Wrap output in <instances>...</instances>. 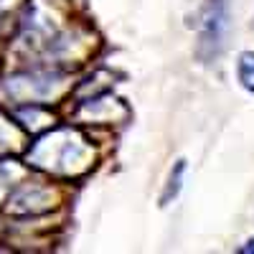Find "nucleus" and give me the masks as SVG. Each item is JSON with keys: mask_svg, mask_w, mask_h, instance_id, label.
I'll use <instances>...</instances> for the list:
<instances>
[{"mask_svg": "<svg viewBox=\"0 0 254 254\" xmlns=\"http://www.w3.org/2000/svg\"><path fill=\"white\" fill-rule=\"evenodd\" d=\"M231 28V0H203L198 13V44L196 56L203 64L216 61L224 49Z\"/></svg>", "mask_w": 254, "mask_h": 254, "instance_id": "f257e3e1", "label": "nucleus"}, {"mask_svg": "<svg viewBox=\"0 0 254 254\" xmlns=\"http://www.w3.org/2000/svg\"><path fill=\"white\" fill-rule=\"evenodd\" d=\"M183 176H186V158H178L171 168V173H168V181H165V188H163V193L158 198V206L165 208V206H171V201L178 198L181 193V188H183Z\"/></svg>", "mask_w": 254, "mask_h": 254, "instance_id": "f03ea898", "label": "nucleus"}, {"mask_svg": "<svg viewBox=\"0 0 254 254\" xmlns=\"http://www.w3.org/2000/svg\"><path fill=\"white\" fill-rule=\"evenodd\" d=\"M237 76H239V84L254 94V51H244L239 54V61H237Z\"/></svg>", "mask_w": 254, "mask_h": 254, "instance_id": "7ed1b4c3", "label": "nucleus"}, {"mask_svg": "<svg viewBox=\"0 0 254 254\" xmlns=\"http://www.w3.org/2000/svg\"><path fill=\"white\" fill-rule=\"evenodd\" d=\"M237 252H239V254H254V239H249L247 244H242Z\"/></svg>", "mask_w": 254, "mask_h": 254, "instance_id": "20e7f679", "label": "nucleus"}]
</instances>
